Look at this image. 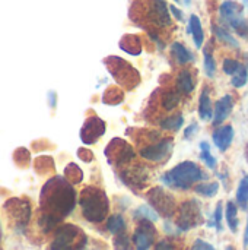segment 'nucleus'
Returning <instances> with one entry per match:
<instances>
[{"mask_svg":"<svg viewBox=\"0 0 248 250\" xmlns=\"http://www.w3.org/2000/svg\"><path fill=\"white\" fill-rule=\"evenodd\" d=\"M120 47L121 50H124L132 56H137L142 53V42L140 38L136 35H124L123 40L120 41Z\"/></svg>","mask_w":248,"mask_h":250,"instance_id":"nucleus-21","label":"nucleus"},{"mask_svg":"<svg viewBox=\"0 0 248 250\" xmlns=\"http://www.w3.org/2000/svg\"><path fill=\"white\" fill-rule=\"evenodd\" d=\"M172 142L174 141L171 138H165V139H161L159 142H156L153 145L143 146L140 149V157L148 160V161H152V163H162L171 155V151L174 146Z\"/></svg>","mask_w":248,"mask_h":250,"instance_id":"nucleus-10","label":"nucleus"},{"mask_svg":"<svg viewBox=\"0 0 248 250\" xmlns=\"http://www.w3.org/2000/svg\"><path fill=\"white\" fill-rule=\"evenodd\" d=\"M170 12L171 10L165 0H151L146 9V18L152 25L158 28H168L172 23Z\"/></svg>","mask_w":248,"mask_h":250,"instance_id":"nucleus-9","label":"nucleus"},{"mask_svg":"<svg viewBox=\"0 0 248 250\" xmlns=\"http://www.w3.org/2000/svg\"><path fill=\"white\" fill-rule=\"evenodd\" d=\"M205 177H206L205 173L202 171V168L196 163H193V161H184V163L177 164L168 173H165L162 176V182L168 188L187 190L194 183L203 180Z\"/></svg>","mask_w":248,"mask_h":250,"instance_id":"nucleus-3","label":"nucleus"},{"mask_svg":"<svg viewBox=\"0 0 248 250\" xmlns=\"http://www.w3.org/2000/svg\"><path fill=\"white\" fill-rule=\"evenodd\" d=\"M241 63L234 60V59H225L224 60V72L229 76H234L240 69H241Z\"/></svg>","mask_w":248,"mask_h":250,"instance_id":"nucleus-36","label":"nucleus"},{"mask_svg":"<svg viewBox=\"0 0 248 250\" xmlns=\"http://www.w3.org/2000/svg\"><path fill=\"white\" fill-rule=\"evenodd\" d=\"M200 224H203V215L199 202L194 199L183 202L177 211L175 227L180 231H189Z\"/></svg>","mask_w":248,"mask_h":250,"instance_id":"nucleus-6","label":"nucleus"},{"mask_svg":"<svg viewBox=\"0 0 248 250\" xmlns=\"http://www.w3.org/2000/svg\"><path fill=\"white\" fill-rule=\"evenodd\" d=\"M156 236V230L152 226V221H140L139 227L133 234V245L136 250H149L153 245Z\"/></svg>","mask_w":248,"mask_h":250,"instance_id":"nucleus-12","label":"nucleus"},{"mask_svg":"<svg viewBox=\"0 0 248 250\" xmlns=\"http://www.w3.org/2000/svg\"><path fill=\"white\" fill-rule=\"evenodd\" d=\"M209 149H210V148L202 149V151H200V158L206 163V166H208L209 168H215V167H216V158L210 154Z\"/></svg>","mask_w":248,"mask_h":250,"instance_id":"nucleus-38","label":"nucleus"},{"mask_svg":"<svg viewBox=\"0 0 248 250\" xmlns=\"http://www.w3.org/2000/svg\"><path fill=\"white\" fill-rule=\"evenodd\" d=\"M248 248V221H247V229H246V234H244V249Z\"/></svg>","mask_w":248,"mask_h":250,"instance_id":"nucleus-45","label":"nucleus"},{"mask_svg":"<svg viewBox=\"0 0 248 250\" xmlns=\"http://www.w3.org/2000/svg\"><path fill=\"white\" fill-rule=\"evenodd\" d=\"M85 243L86 236L79 227L73 224H64L57 229L54 240L50 245V250H77L82 249Z\"/></svg>","mask_w":248,"mask_h":250,"instance_id":"nucleus-4","label":"nucleus"},{"mask_svg":"<svg viewBox=\"0 0 248 250\" xmlns=\"http://www.w3.org/2000/svg\"><path fill=\"white\" fill-rule=\"evenodd\" d=\"M228 23L232 26V29H234L240 37H243L244 40H248V21L243 16V15H240V16L231 19Z\"/></svg>","mask_w":248,"mask_h":250,"instance_id":"nucleus-28","label":"nucleus"},{"mask_svg":"<svg viewBox=\"0 0 248 250\" xmlns=\"http://www.w3.org/2000/svg\"><path fill=\"white\" fill-rule=\"evenodd\" d=\"M215 226L218 231H222V204L219 202L215 209Z\"/></svg>","mask_w":248,"mask_h":250,"instance_id":"nucleus-39","label":"nucleus"},{"mask_svg":"<svg viewBox=\"0 0 248 250\" xmlns=\"http://www.w3.org/2000/svg\"><path fill=\"white\" fill-rule=\"evenodd\" d=\"M123 183L132 189H143L149 182V171L145 166H133L120 173Z\"/></svg>","mask_w":248,"mask_h":250,"instance_id":"nucleus-11","label":"nucleus"},{"mask_svg":"<svg viewBox=\"0 0 248 250\" xmlns=\"http://www.w3.org/2000/svg\"><path fill=\"white\" fill-rule=\"evenodd\" d=\"M212 29H213V32H215L216 38H219L221 41H224V42H227V44H229L231 47H235V48H238V47H240L238 41H237V40L229 34V31H227L224 26H221V25H213V26H212Z\"/></svg>","mask_w":248,"mask_h":250,"instance_id":"nucleus-29","label":"nucleus"},{"mask_svg":"<svg viewBox=\"0 0 248 250\" xmlns=\"http://www.w3.org/2000/svg\"><path fill=\"white\" fill-rule=\"evenodd\" d=\"M107 230L113 234H121L126 231V221L120 214L111 215L107 221Z\"/></svg>","mask_w":248,"mask_h":250,"instance_id":"nucleus-25","label":"nucleus"},{"mask_svg":"<svg viewBox=\"0 0 248 250\" xmlns=\"http://www.w3.org/2000/svg\"><path fill=\"white\" fill-rule=\"evenodd\" d=\"M248 81V70L246 66H241V69L232 76V81H231V83H232V86H235V88H243L246 83H247Z\"/></svg>","mask_w":248,"mask_h":250,"instance_id":"nucleus-35","label":"nucleus"},{"mask_svg":"<svg viewBox=\"0 0 248 250\" xmlns=\"http://www.w3.org/2000/svg\"><path fill=\"white\" fill-rule=\"evenodd\" d=\"M123 92L118 88H110L108 91H105L104 94V103L110 104V105H117L123 101Z\"/></svg>","mask_w":248,"mask_h":250,"instance_id":"nucleus-33","label":"nucleus"},{"mask_svg":"<svg viewBox=\"0 0 248 250\" xmlns=\"http://www.w3.org/2000/svg\"><path fill=\"white\" fill-rule=\"evenodd\" d=\"M232 139H234V129H232V126L219 127L213 133V144L216 145V148L221 152H225L231 146Z\"/></svg>","mask_w":248,"mask_h":250,"instance_id":"nucleus-16","label":"nucleus"},{"mask_svg":"<svg viewBox=\"0 0 248 250\" xmlns=\"http://www.w3.org/2000/svg\"><path fill=\"white\" fill-rule=\"evenodd\" d=\"M183 3H184L186 6H189V4L191 3V0H183Z\"/></svg>","mask_w":248,"mask_h":250,"instance_id":"nucleus-46","label":"nucleus"},{"mask_svg":"<svg viewBox=\"0 0 248 250\" xmlns=\"http://www.w3.org/2000/svg\"><path fill=\"white\" fill-rule=\"evenodd\" d=\"M232 107H234L232 95H225L221 100H218L215 104V111H213V125L219 126L221 123H224V120L231 114Z\"/></svg>","mask_w":248,"mask_h":250,"instance_id":"nucleus-15","label":"nucleus"},{"mask_svg":"<svg viewBox=\"0 0 248 250\" xmlns=\"http://www.w3.org/2000/svg\"><path fill=\"white\" fill-rule=\"evenodd\" d=\"M104 132H105L104 120H101L99 117L94 116V117H89L85 122V125H83V127L80 130V139H82L83 144L91 145V144L96 142L104 135Z\"/></svg>","mask_w":248,"mask_h":250,"instance_id":"nucleus-13","label":"nucleus"},{"mask_svg":"<svg viewBox=\"0 0 248 250\" xmlns=\"http://www.w3.org/2000/svg\"><path fill=\"white\" fill-rule=\"evenodd\" d=\"M153 250H174V246H172L170 242H167V240H162V242H159V243L155 246V249Z\"/></svg>","mask_w":248,"mask_h":250,"instance_id":"nucleus-44","label":"nucleus"},{"mask_svg":"<svg viewBox=\"0 0 248 250\" xmlns=\"http://www.w3.org/2000/svg\"><path fill=\"white\" fill-rule=\"evenodd\" d=\"M114 249L115 250H132L130 246V240L127 237L126 233H121V234H117L115 239H114Z\"/></svg>","mask_w":248,"mask_h":250,"instance_id":"nucleus-37","label":"nucleus"},{"mask_svg":"<svg viewBox=\"0 0 248 250\" xmlns=\"http://www.w3.org/2000/svg\"><path fill=\"white\" fill-rule=\"evenodd\" d=\"M197 130H199V125H197V123H191V125L186 129V132H184L186 139H191V138H194V136H196V133H197Z\"/></svg>","mask_w":248,"mask_h":250,"instance_id":"nucleus-42","label":"nucleus"},{"mask_svg":"<svg viewBox=\"0 0 248 250\" xmlns=\"http://www.w3.org/2000/svg\"><path fill=\"white\" fill-rule=\"evenodd\" d=\"M170 10H171V13L174 15V18H175L178 22H184V13H183L177 6H170Z\"/></svg>","mask_w":248,"mask_h":250,"instance_id":"nucleus-43","label":"nucleus"},{"mask_svg":"<svg viewBox=\"0 0 248 250\" xmlns=\"http://www.w3.org/2000/svg\"><path fill=\"white\" fill-rule=\"evenodd\" d=\"M180 91H174V89H170V91H165L164 95H162V107L167 110V111H171L174 108H177V105L180 104Z\"/></svg>","mask_w":248,"mask_h":250,"instance_id":"nucleus-24","label":"nucleus"},{"mask_svg":"<svg viewBox=\"0 0 248 250\" xmlns=\"http://www.w3.org/2000/svg\"><path fill=\"white\" fill-rule=\"evenodd\" d=\"M105 157L111 166L121 167V166L129 164L134 158V151L130 146V144H127L126 141L113 139L105 149Z\"/></svg>","mask_w":248,"mask_h":250,"instance_id":"nucleus-8","label":"nucleus"},{"mask_svg":"<svg viewBox=\"0 0 248 250\" xmlns=\"http://www.w3.org/2000/svg\"><path fill=\"white\" fill-rule=\"evenodd\" d=\"M187 32L191 34L193 40H194V45L197 48H200L203 45V41H205V34H203V26H202V22L199 19L197 15H191L190 19H189V26H187Z\"/></svg>","mask_w":248,"mask_h":250,"instance_id":"nucleus-17","label":"nucleus"},{"mask_svg":"<svg viewBox=\"0 0 248 250\" xmlns=\"http://www.w3.org/2000/svg\"><path fill=\"white\" fill-rule=\"evenodd\" d=\"M171 54L175 59V62L180 63V64H187V63L194 60V54L178 41L171 44Z\"/></svg>","mask_w":248,"mask_h":250,"instance_id":"nucleus-18","label":"nucleus"},{"mask_svg":"<svg viewBox=\"0 0 248 250\" xmlns=\"http://www.w3.org/2000/svg\"><path fill=\"white\" fill-rule=\"evenodd\" d=\"M174 1H180V0H174Z\"/></svg>","mask_w":248,"mask_h":250,"instance_id":"nucleus-47","label":"nucleus"},{"mask_svg":"<svg viewBox=\"0 0 248 250\" xmlns=\"http://www.w3.org/2000/svg\"><path fill=\"white\" fill-rule=\"evenodd\" d=\"M64 177L72 183V185H77V183H80L82 182V179H83V173H82V170L76 166V164H69L66 168H64Z\"/></svg>","mask_w":248,"mask_h":250,"instance_id":"nucleus-31","label":"nucleus"},{"mask_svg":"<svg viewBox=\"0 0 248 250\" xmlns=\"http://www.w3.org/2000/svg\"><path fill=\"white\" fill-rule=\"evenodd\" d=\"M237 204L241 207V209H247L248 205V174L243 177V180L238 185L237 189Z\"/></svg>","mask_w":248,"mask_h":250,"instance_id":"nucleus-27","label":"nucleus"},{"mask_svg":"<svg viewBox=\"0 0 248 250\" xmlns=\"http://www.w3.org/2000/svg\"><path fill=\"white\" fill-rule=\"evenodd\" d=\"M79 204L82 208V215L89 223L98 224L107 218L110 202H108L107 193L102 189L94 188V186L85 188L80 193Z\"/></svg>","mask_w":248,"mask_h":250,"instance_id":"nucleus-2","label":"nucleus"},{"mask_svg":"<svg viewBox=\"0 0 248 250\" xmlns=\"http://www.w3.org/2000/svg\"><path fill=\"white\" fill-rule=\"evenodd\" d=\"M177 88L181 94H190L194 89V79L189 70H181L177 76Z\"/></svg>","mask_w":248,"mask_h":250,"instance_id":"nucleus-22","label":"nucleus"},{"mask_svg":"<svg viewBox=\"0 0 248 250\" xmlns=\"http://www.w3.org/2000/svg\"><path fill=\"white\" fill-rule=\"evenodd\" d=\"M210 48H205V72L209 78H213L215 73H216V63H215V59L212 56V53L209 51Z\"/></svg>","mask_w":248,"mask_h":250,"instance_id":"nucleus-34","label":"nucleus"},{"mask_svg":"<svg viewBox=\"0 0 248 250\" xmlns=\"http://www.w3.org/2000/svg\"><path fill=\"white\" fill-rule=\"evenodd\" d=\"M199 116L202 120H212L213 116V108L209 97V88H203L199 100Z\"/></svg>","mask_w":248,"mask_h":250,"instance_id":"nucleus-20","label":"nucleus"},{"mask_svg":"<svg viewBox=\"0 0 248 250\" xmlns=\"http://www.w3.org/2000/svg\"><path fill=\"white\" fill-rule=\"evenodd\" d=\"M183 123H184V117H183L181 113H178V114H172V116H170V117L162 119L161 123H159V126H161V129H164V130L175 132V130H178V129L183 126Z\"/></svg>","mask_w":248,"mask_h":250,"instance_id":"nucleus-23","label":"nucleus"},{"mask_svg":"<svg viewBox=\"0 0 248 250\" xmlns=\"http://www.w3.org/2000/svg\"><path fill=\"white\" fill-rule=\"evenodd\" d=\"M6 212L20 226H26L31 218V205L22 199H10L4 205Z\"/></svg>","mask_w":248,"mask_h":250,"instance_id":"nucleus-14","label":"nucleus"},{"mask_svg":"<svg viewBox=\"0 0 248 250\" xmlns=\"http://www.w3.org/2000/svg\"><path fill=\"white\" fill-rule=\"evenodd\" d=\"M105 64L114 79L124 88H134L140 82V76L136 69H133L126 60L120 57H108L105 60Z\"/></svg>","mask_w":248,"mask_h":250,"instance_id":"nucleus-5","label":"nucleus"},{"mask_svg":"<svg viewBox=\"0 0 248 250\" xmlns=\"http://www.w3.org/2000/svg\"><path fill=\"white\" fill-rule=\"evenodd\" d=\"M219 15L225 22H229L231 19L243 15V9L238 3H235L232 0H225L219 7Z\"/></svg>","mask_w":248,"mask_h":250,"instance_id":"nucleus-19","label":"nucleus"},{"mask_svg":"<svg viewBox=\"0 0 248 250\" xmlns=\"http://www.w3.org/2000/svg\"><path fill=\"white\" fill-rule=\"evenodd\" d=\"M134 217H136L137 220H140V221L146 220V221H152V223L158 221V218H159L158 212H156L153 208H149V207H146V205L139 207V208L136 209V212H134Z\"/></svg>","mask_w":248,"mask_h":250,"instance_id":"nucleus-30","label":"nucleus"},{"mask_svg":"<svg viewBox=\"0 0 248 250\" xmlns=\"http://www.w3.org/2000/svg\"><path fill=\"white\" fill-rule=\"evenodd\" d=\"M76 204V193L70 182L63 177L50 179L41 190V208L44 214L58 220L67 217Z\"/></svg>","mask_w":248,"mask_h":250,"instance_id":"nucleus-1","label":"nucleus"},{"mask_svg":"<svg viewBox=\"0 0 248 250\" xmlns=\"http://www.w3.org/2000/svg\"><path fill=\"white\" fill-rule=\"evenodd\" d=\"M77 155H79V158H80L82 161H85V163H91V161L94 160V154H92L89 149H85V148L77 149Z\"/></svg>","mask_w":248,"mask_h":250,"instance_id":"nucleus-40","label":"nucleus"},{"mask_svg":"<svg viewBox=\"0 0 248 250\" xmlns=\"http://www.w3.org/2000/svg\"><path fill=\"white\" fill-rule=\"evenodd\" d=\"M146 199L149 205L158 212V215H162L165 218H171L177 212V204L175 198L167 192L164 188H153L148 192Z\"/></svg>","mask_w":248,"mask_h":250,"instance_id":"nucleus-7","label":"nucleus"},{"mask_svg":"<svg viewBox=\"0 0 248 250\" xmlns=\"http://www.w3.org/2000/svg\"><path fill=\"white\" fill-rule=\"evenodd\" d=\"M219 190V185L216 182H212V183H202V185H197L196 186V192L200 195V196H205V198H212L218 193Z\"/></svg>","mask_w":248,"mask_h":250,"instance_id":"nucleus-32","label":"nucleus"},{"mask_svg":"<svg viewBox=\"0 0 248 250\" xmlns=\"http://www.w3.org/2000/svg\"><path fill=\"white\" fill-rule=\"evenodd\" d=\"M191 250H216L212 245H209L205 240H196L194 245L191 246Z\"/></svg>","mask_w":248,"mask_h":250,"instance_id":"nucleus-41","label":"nucleus"},{"mask_svg":"<svg viewBox=\"0 0 248 250\" xmlns=\"http://www.w3.org/2000/svg\"><path fill=\"white\" fill-rule=\"evenodd\" d=\"M237 205L234 202H228L227 204V209H225V217H227V223L228 227L232 233H237L238 230V217H237Z\"/></svg>","mask_w":248,"mask_h":250,"instance_id":"nucleus-26","label":"nucleus"}]
</instances>
